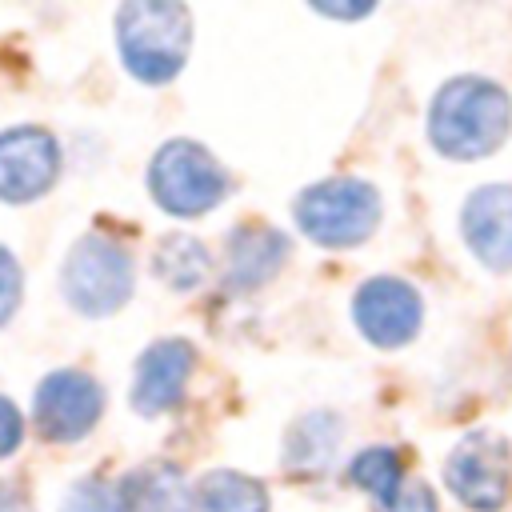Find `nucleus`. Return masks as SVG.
<instances>
[{
  "instance_id": "4468645a",
  "label": "nucleus",
  "mask_w": 512,
  "mask_h": 512,
  "mask_svg": "<svg viewBox=\"0 0 512 512\" xmlns=\"http://www.w3.org/2000/svg\"><path fill=\"white\" fill-rule=\"evenodd\" d=\"M340 420L332 412H308L300 416L292 428H288V440H284V464L300 476H320L328 472V464L336 460V448H340Z\"/></svg>"
},
{
  "instance_id": "20e7f679",
  "label": "nucleus",
  "mask_w": 512,
  "mask_h": 512,
  "mask_svg": "<svg viewBox=\"0 0 512 512\" xmlns=\"http://www.w3.org/2000/svg\"><path fill=\"white\" fill-rule=\"evenodd\" d=\"M148 192L172 216H204L228 196V172L204 144L168 140L148 164Z\"/></svg>"
},
{
  "instance_id": "423d86ee",
  "label": "nucleus",
  "mask_w": 512,
  "mask_h": 512,
  "mask_svg": "<svg viewBox=\"0 0 512 512\" xmlns=\"http://www.w3.org/2000/svg\"><path fill=\"white\" fill-rule=\"evenodd\" d=\"M444 480L472 512H496L512 496V452L496 432H468L444 460Z\"/></svg>"
},
{
  "instance_id": "ddd939ff",
  "label": "nucleus",
  "mask_w": 512,
  "mask_h": 512,
  "mask_svg": "<svg viewBox=\"0 0 512 512\" xmlns=\"http://www.w3.org/2000/svg\"><path fill=\"white\" fill-rule=\"evenodd\" d=\"M128 512H192V484L168 460H148L120 480Z\"/></svg>"
},
{
  "instance_id": "9b49d317",
  "label": "nucleus",
  "mask_w": 512,
  "mask_h": 512,
  "mask_svg": "<svg viewBox=\"0 0 512 512\" xmlns=\"http://www.w3.org/2000/svg\"><path fill=\"white\" fill-rule=\"evenodd\" d=\"M460 232L472 248V256L492 268H512V184H484L464 200Z\"/></svg>"
},
{
  "instance_id": "aec40b11",
  "label": "nucleus",
  "mask_w": 512,
  "mask_h": 512,
  "mask_svg": "<svg viewBox=\"0 0 512 512\" xmlns=\"http://www.w3.org/2000/svg\"><path fill=\"white\" fill-rule=\"evenodd\" d=\"M20 288H24V272L16 264V256L0 244V328L12 320V312L20 308Z\"/></svg>"
},
{
  "instance_id": "4be33fe9",
  "label": "nucleus",
  "mask_w": 512,
  "mask_h": 512,
  "mask_svg": "<svg viewBox=\"0 0 512 512\" xmlns=\"http://www.w3.org/2000/svg\"><path fill=\"white\" fill-rule=\"evenodd\" d=\"M320 16H332V20H360L376 8V0H308Z\"/></svg>"
},
{
  "instance_id": "412c9836",
  "label": "nucleus",
  "mask_w": 512,
  "mask_h": 512,
  "mask_svg": "<svg viewBox=\"0 0 512 512\" xmlns=\"http://www.w3.org/2000/svg\"><path fill=\"white\" fill-rule=\"evenodd\" d=\"M20 436H24V416L8 396H0V460L20 448Z\"/></svg>"
},
{
  "instance_id": "f03ea898",
  "label": "nucleus",
  "mask_w": 512,
  "mask_h": 512,
  "mask_svg": "<svg viewBox=\"0 0 512 512\" xmlns=\"http://www.w3.org/2000/svg\"><path fill=\"white\" fill-rule=\"evenodd\" d=\"M116 44L136 80L168 84L188 60L192 16L184 0H124L116 12Z\"/></svg>"
},
{
  "instance_id": "1a4fd4ad",
  "label": "nucleus",
  "mask_w": 512,
  "mask_h": 512,
  "mask_svg": "<svg viewBox=\"0 0 512 512\" xmlns=\"http://www.w3.org/2000/svg\"><path fill=\"white\" fill-rule=\"evenodd\" d=\"M60 176V144L48 128L24 124L0 132V200H40Z\"/></svg>"
},
{
  "instance_id": "dca6fc26",
  "label": "nucleus",
  "mask_w": 512,
  "mask_h": 512,
  "mask_svg": "<svg viewBox=\"0 0 512 512\" xmlns=\"http://www.w3.org/2000/svg\"><path fill=\"white\" fill-rule=\"evenodd\" d=\"M208 268H212L208 248H204L196 236H188V232H168V236L156 244V252H152V272H156L168 288H176V292L200 288L204 276H208Z\"/></svg>"
},
{
  "instance_id": "39448f33",
  "label": "nucleus",
  "mask_w": 512,
  "mask_h": 512,
  "mask_svg": "<svg viewBox=\"0 0 512 512\" xmlns=\"http://www.w3.org/2000/svg\"><path fill=\"white\" fill-rule=\"evenodd\" d=\"M60 288L80 316H112L132 296V260L116 240L92 232L72 244L60 272Z\"/></svg>"
},
{
  "instance_id": "5701e85b",
  "label": "nucleus",
  "mask_w": 512,
  "mask_h": 512,
  "mask_svg": "<svg viewBox=\"0 0 512 512\" xmlns=\"http://www.w3.org/2000/svg\"><path fill=\"white\" fill-rule=\"evenodd\" d=\"M0 512H20V500L4 480H0Z\"/></svg>"
},
{
  "instance_id": "f8f14e48",
  "label": "nucleus",
  "mask_w": 512,
  "mask_h": 512,
  "mask_svg": "<svg viewBox=\"0 0 512 512\" xmlns=\"http://www.w3.org/2000/svg\"><path fill=\"white\" fill-rule=\"evenodd\" d=\"M288 260V236L268 224H240L228 232L224 252V288L228 292H256L264 288Z\"/></svg>"
},
{
  "instance_id": "f3484780",
  "label": "nucleus",
  "mask_w": 512,
  "mask_h": 512,
  "mask_svg": "<svg viewBox=\"0 0 512 512\" xmlns=\"http://www.w3.org/2000/svg\"><path fill=\"white\" fill-rule=\"evenodd\" d=\"M348 480L380 504V500L404 480V464H400V456H396L392 448H364V452L352 460Z\"/></svg>"
},
{
  "instance_id": "7ed1b4c3",
  "label": "nucleus",
  "mask_w": 512,
  "mask_h": 512,
  "mask_svg": "<svg viewBox=\"0 0 512 512\" xmlns=\"http://www.w3.org/2000/svg\"><path fill=\"white\" fill-rule=\"evenodd\" d=\"M296 224L308 240L324 248H352L368 240L380 224V196L356 176H336L304 188L296 196Z\"/></svg>"
},
{
  "instance_id": "6e6552de",
  "label": "nucleus",
  "mask_w": 512,
  "mask_h": 512,
  "mask_svg": "<svg viewBox=\"0 0 512 512\" xmlns=\"http://www.w3.org/2000/svg\"><path fill=\"white\" fill-rule=\"evenodd\" d=\"M420 292L396 276H372L352 296V320L360 336L376 348H400L420 332Z\"/></svg>"
},
{
  "instance_id": "f257e3e1",
  "label": "nucleus",
  "mask_w": 512,
  "mask_h": 512,
  "mask_svg": "<svg viewBox=\"0 0 512 512\" xmlns=\"http://www.w3.org/2000/svg\"><path fill=\"white\" fill-rule=\"evenodd\" d=\"M512 128V100L488 76H452L428 108V140L448 160L492 156Z\"/></svg>"
},
{
  "instance_id": "6ab92c4d",
  "label": "nucleus",
  "mask_w": 512,
  "mask_h": 512,
  "mask_svg": "<svg viewBox=\"0 0 512 512\" xmlns=\"http://www.w3.org/2000/svg\"><path fill=\"white\" fill-rule=\"evenodd\" d=\"M376 508H380V512H440L436 492H432L424 480H408V476H404Z\"/></svg>"
},
{
  "instance_id": "a211bd4d",
  "label": "nucleus",
  "mask_w": 512,
  "mask_h": 512,
  "mask_svg": "<svg viewBox=\"0 0 512 512\" xmlns=\"http://www.w3.org/2000/svg\"><path fill=\"white\" fill-rule=\"evenodd\" d=\"M60 512H128V504H124L120 480L112 484V480L88 476V480H80V484L64 496Z\"/></svg>"
},
{
  "instance_id": "0eeeda50",
  "label": "nucleus",
  "mask_w": 512,
  "mask_h": 512,
  "mask_svg": "<svg viewBox=\"0 0 512 512\" xmlns=\"http://www.w3.org/2000/svg\"><path fill=\"white\" fill-rule=\"evenodd\" d=\"M104 412V392L88 372L60 368L40 380L32 396V424L44 440L52 444H72L84 440Z\"/></svg>"
},
{
  "instance_id": "2eb2a0df",
  "label": "nucleus",
  "mask_w": 512,
  "mask_h": 512,
  "mask_svg": "<svg viewBox=\"0 0 512 512\" xmlns=\"http://www.w3.org/2000/svg\"><path fill=\"white\" fill-rule=\"evenodd\" d=\"M192 512H268V492L244 472L216 468L192 484Z\"/></svg>"
},
{
  "instance_id": "9d476101",
  "label": "nucleus",
  "mask_w": 512,
  "mask_h": 512,
  "mask_svg": "<svg viewBox=\"0 0 512 512\" xmlns=\"http://www.w3.org/2000/svg\"><path fill=\"white\" fill-rule=\"evenodd\" d=\"M196 368V348L188 340H156L132 376V408L140 416H160L184 400L188 376Z\"/></svg>"
}]
</instances>
